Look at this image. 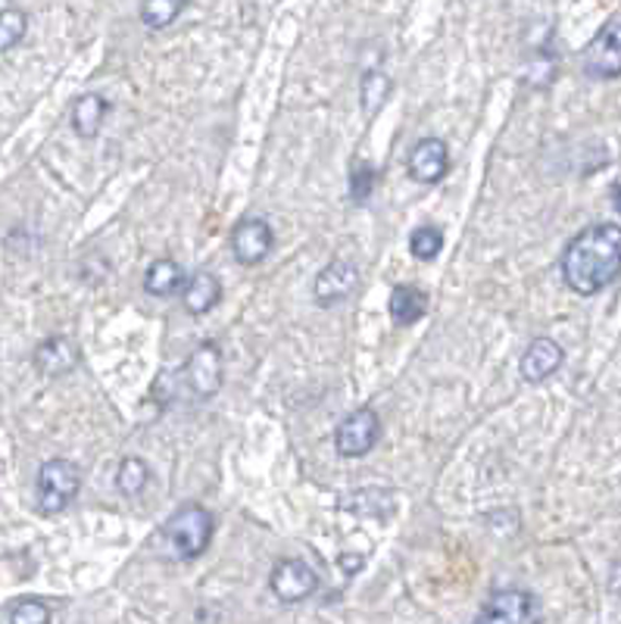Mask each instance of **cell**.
<instances>
[{
	"label": "cell",
	"mask_w": 621,
	"mask_h": 624,
	"mask_svg": "<svg viewBox=\"0 0 621 624\" xmlns=\"http://www.w3.org/2000/svg\"><path fill=\"white\" fill-rule=\"evenodd\" d=\"M621 276V229L599 222L577 232L562 254V278L581 294L594 297Z\"/></svg>",
	"instance_id": "obj_1"
},
{
	"label": "cell",
	"mask_w": 621,
	"mask_h": 624,
	"mask_svg": "<svg viewBox=\"0 0 621 624\" xmlns=\"http://www.w3.org/2000/svg\"><path fill=\"white\" fill-rule=\"evenodd\" d=\"M212 531H216L212 512L197 506V503H187V506L179 509V512L162 525V540H166L172 559L191 562V559H197L200 553H207Z\"/></svg>",
	"instance_id": "obj_2"
},
{
	"label": "cell",
	"mask_w": 621,
	"mask_h": 624,
	"mask_svg": "<svg viewBox=\"0 0 621 624\" xmlns=\"http://www.w3.org/2000/svg\"><path fill=\"white\" fill-rule=\"evenodd\" d=\"M82 490V472L70 460H47L38 472V512L57 515Z\"/></svg>",
	"instance_id": "obj_3"
},
{
	"label": "cell",
	"mask_w": 621,
	"mask_h": 624,
	"mask_svg": "<svg viewBox=\"0 0 621 624\" xmlns=\"http://www.w3.org/2000/svg\"><path fill=\"white\" fill-rule=\"evenodd\" d=\"M381 440V418L372 406H360L338 425L334 431V446L344 460H360L372 453Z\"/></svg>",
	"instance_id": "obj_4"
},
{
	"label": "cell",
	"mask_w": 621,
	"mask_h": 624,
	"mask_svg": "<svg viewBox=\"0 0 621 624\" xmlns=\"http://www.w3.org/2000/svg\"><path fill=\"white\" fill-rule=\"evenodd\" d=\"M478 622L490 624H534L540 622V602L528 590H497L490 594L484 609L478 612Z\"/></svg>",
	"instance_id": "obj_5"
},
{
	"label": "cell",
	"mask_w": 621,
	"mask_h": 624,
	"mask_svg": "<svg viewBox=\"0 0 621 624\" xmlns=\"http://www.w3.org/2000/svg\"><path fill=\"white\" fill-rule=\"evenodd\" d=\"M581 66L590 78H619L621 75V20L606 23L597 32V38L584 47Z\"/></svg>",
	"instance_id": "obj_6"
},
{
	"label": "cell",
	"mask_w": 621,
	"mask_h": 624,
	"mask_svg": "<svg viewBox=\"0 0 621 624\" xmlns=\"http://www.w3.org/2000/svg\"><path fill=\"white\" fill-rule=\"evenodd\" d=\"M222 375H226V363H222V350L216 344H200L194 350V356L184 363V381L194 396L200 400H209L216 396L219 388H222Z\"/></svg>",
	"instance_id": "obj_7"
},
{
	"label": "cell",
	"mask_w": 621,
	"mask_h": 624,
	"mask_svg": "<svg viewBox=\"0 0 621 624\" xmlns=\"http://www.w3.org/2000/svg\"><path fill=\"white\" fill-rule=\"evenodd\" d=\"M269 587L281 602H303L309 600L319 587V575L316 568H309L303 559H281L272 575H269Z\"/></svg>",
	"instance_id": "obj_8"
},
{
	"label": "cell",
	"mask_w": 621,
	"mask_h": 624,
	"mask_svg": "<svg viewBox=\"0 0 621 624\" xmlns=\"http://www.w3.org/2000/svg\"><path fill=\"white\" fill-rule=\"evenodd\" d=\"M276 234L266 219H241L231 232V254L241 266H259L272 254Z\"/></svg>",
	"instance_id": "obj_9"
},
{
	"label": "cell",
	"mask_w": 621,
	"mask_h": 624,
	"mask_svg": "<svg viewBox=\"0 0 621 624\" xmlns=\"http://www.w3.org/2000/svg\"><path fill=\"white\" fill-rule=\"evenodd\" d=\"M356 284H360V269L350 259H334L319 272L313 294L319 306H334V303L346 301L356 291Z\"/></svg>",
	"instance_id": "obj_10"
},
{
	"label": "cell",
	"mask_w": 621,
	"mask_h": 624,
	"mask_svg": "<svg viewBox=\"0 0 621 624\" xmlns=\"http://www.w3.org/2000/svg\"><path fill=\"white\" fill-rule=\"evenodd\" d=\"M565 363V350L559 347L552 338H534L528 344V350L522 353V363H519V371L528 384H540L547 381L550 375L562 369Z\"/></svg>",
	"instance_id": "obj_11"
},
{
	"label": "cell",
	"mask_w": 621,
	"mask_h": 624,
	"mask_svg": "<svg viewBox=\"0 0 621 624\" xmlns=\"http://www.w3.org/2000/svg\"><path fill=\"white\" fill-rule=\"evenodd\" d=\"M450 169V154L440 138L418 140L410 154V175L422 185H438Z\"/></svg>",
	"instance_id": "obj_12"
},
{
	"label": "cell",
	"mask_w": 621,
	"mask_h": 624,
	"mask_svg": "<svg viewBox=\"0 0 621 624\" xmlns=\"http://www.w3.org/2000/svg\"><path fill=\"white\" fill-rule=\"evenodd\" d=\"M35 366L47 378H60V375H66L78 366V347L70 338H50L35 350Z\"/></svg>",
	"instance_id": "obj_13"
},
{
	"label": "cell",
	"mask_w": 621,
	"mask_h": 624,
	"mask_svg": "<svg viewBox=\"0 0 621 624\" xmlns=\"http://www.w3.org/2000/svg\"><path fill=\"white\" fill-rule=\"evenodd\" d=\"M388 313L400 328L415 325L428 313V294L418 287H410V284H397L391 291V301H388Z\"/></svg>",
	"instance_id": "obj_14"
},
{
	"label": "cell",
	"mask_w": 621,
	"mask_h": 624,
	"mask_svg": "<svg viewBox=\"0 0 621 624\" xmlns=\"http://www.w3.org/2000/svg\"><path fill=\"white\" fill-rule=\"evenodd\" d=\"M219 301H222V284L212 272H197L184 287V309L191 316H207Z\"/></svg>",
	"instance_id": "obj_15"
},
{
	"label": "cell",
	"mask_w": 621,
	"mask_h": 624,
	"mask_svg": "<svg viewBox=\"0 0 621 624\" xmlns=\"http://www.w3.org/2000/svg\"><path fill=\"white\" fill-rule=\"evenodd\" d=\"M184 284L182 266L175 259H157L150 262V269L144 272V291L150 297H172Z\"/></svg>",
	"instance_id": "obj_16"
},
{
	"label": "cell",
	"mask_w": 621,
	"mask_h": 624,
	"mask_svg": "<svg viewBox=\"0 0 621 624\" xmlns=\"http://www.w3.org/2000/svg\"><path fill=\"white\" fill-rule=\"evenodd\" d=\"M104 119H107V100L100 94H85V97L75 100V107H72V129L82 138H94L100 132Z\"/></svg>",
	"instance_id": "obj_17"
},
{
	"label": "cell",
	"mask_w": 621,
	"mask_h": 624,
	"mask_svg": "<svg viewBox=\"0 0 621 624\" xmlns=\"http://www.w3.org/2000/svg\"><path fill=\"white\" fill-rule=\"evenodd\" d=\"M184 3L187 0H144L141 3V23L147 25V28H154V32L169 28L182 16Z\"/></svg>",
	"instance_id": "obj_18"
},
{
	"label": "cell",
	"mask_w": 621,
	"mask_h": 624,
	"mask_svg": "<svg viewBox=\"0 0 621 624\" xmlns=\"http://www.w3.org/2000/svg\"><path fill=\"white\" fill-rule=\"evenodd\" d=\"M147 478H150V468H147V463L138 460V456H129V460H122V465H119L115 487H119L125 497H138L141 490L147 487Z\"/></svg>",
	"instance_id": "obj_19"
},
{
	"label": "cell",
	"mask_w": 621,
	"mask_h": 624,
	"mask_svg": "<svg viewBox=\"0 0 621 624\" xmlns=\"http://www.w3.org/2000/svg\"><path fill=\"white\" fill-rule=\"evenodd\" d=\"M388 94H391V78L385 72L372 70L363 75V110H366L368 117H375L385 107Z\"/></svg>",
	"instance_id": "obj_20"
},
{
	"label": "cell",
	"mask_w": 621,
	"mask_h": 624,
	"mask_svg": "<svg viewBox=\"0 0 621 624\" xmlns=\"http://www.w3.org/2000/svg\"><path fill=\"white\" fill-rule=\"evenodd\" d=\"M25 28H28V20L23 10H0V53L20 45L25 38Z\"/></svg>",
	"instance_id": "obj_21"
},
{
	"label": "cell",
	"mask_w": 621,
	"mask_h": 624,
	"mask_svg": "<svg viewBox=\"0 0 621 624\" xmlns=\"http://www.w3.org/2000/svg\"><path fill=\"white\" fill-rule=\"evenodd\" d=\"M440 247H443V234L435 225H422V229H415L413 237H410V250H413L415 259H422V262H428V259H435L440 254Z\"/></svg>",
	"instance_id": "obj_22"
},
{
	"label": "cell",
	"mask_w": 621,
	"mask_h": 624,
	"mask_svg": "<svg viewBox=\"0 0 621 624\" xmlns=\"http://www.w3.org/2000/svg\"><path fill=\"white\" fill-rule=\"evenodd\" d=\"M375 182H378V172L372 166H356L350 172V197H353V204H366L368 197H372V191H375Z\"/></svg>",
	"instance_id": "obj_23"
},
{
	"label": "cell",
	"mask_w": 621,
	"mask_h": 624,
	"mask_svg": "<svg viewBox=\"0 0 621 624\" xmlns=\"http://www.w3.org/2000/svg\"><path fill=\"white\" fill-rule=\"evenodd\" d=\"M10 622L13 624H47L50 622V609H47L45 602H38V600H23L13 605Z\"/></svg>",
	"instance_id": "obj_24"
},
{
	"label": "cell",
	"mask_w": 621,
	"mask_h": 624,
	"mask_svg": "<svg viewBox=\"0 0 621 624\" xmlns=\"http://www.w3.org/2000/svg\"><path fill=\"white\" fill-rule=\"evenodd\" d=\"M341 565H344L346 572H356V568L363 565V559H350V555H341Z\"/></svg>",
	"instance_id": "obj_25"
},
{
	"label": "cell",
	"mask_w": 621,
	"mask_h": 624,
	"mask_svg": "<svg viewBox=\"0 0 621 624\" xmlns=\"http://www.w3.org/2000/svg\"><path fill=\"white\" fill-rule=\"evenodd\" d=\"M612 197H616V207H619V212H621V187H616V191H612Z\"/></svg>",
	"instance_id": "obj_26"
}]
</instances>
